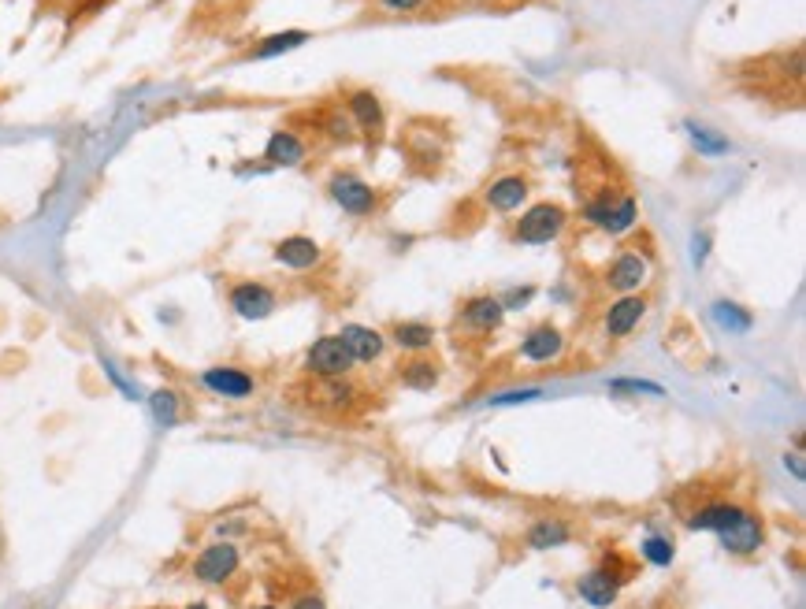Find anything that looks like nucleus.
<instances>
[{
	"mask_svg": "<svg viewBox=\"0 0 806 609\" xmlns=\"http://www.w3.org/2000/svg\"><path fill=\"white\" fill-rule=\"evenodd\" d=\"M353 364H357V361L350 357V350L342 346V338H338V335L316 338V342L309 346V353H305V368H309L312 376H320V379L346 376Z\"/></svg>",
	"mask_w": 806,
	"mask_h": 609,
	"instance_id": "f257e3e1",
	"label": "nucleus"
},
{
	"mask_svg": "<svg viewBox=\"0 0 806 609\" xmlns=\"http://www.w3.org/2000/svg\"><path fill=\"white\" fill-rule=\"evenodd\" d=\"M717 539H721V546H725L728 554L747 558V554H758V550H762V543H766V528H762V520L754 517V513L740 509V513L717 532Z\"/></svg>",
	"mask_w": 806,
	"mask_h": 609,
	"instance_id": "f03ea898",
	"label": "nucleus"
},
{
	"mask_svg": "<svg viewBox=\"0 0 806 609\" xmlns=\"http://www.w3.org/2000/svg\"><path fill=\"white\" fill-rule=\"evenodd\" d=\"M565 208L561 205H532L517 223V242H528V246H539V242H550L558 238L561 227H565Z\"/></svg>",
	"mask_w": 806,
	"mask_h": 609,
	"instance_id": "7ed1b4c3",
	"label": "nucleus"
},
{
	"mask_svg": "<svg viewBox=\"0 0 806 609\" xmlns=\"http://www.w3.org/2000/svg\"><path fill=\"white\" fill-rule=\"evenodd\" d=\"M238 546L234 543H212L208 550H201V558L194 561V576L201 584L220 587L227 584L234 572H238Z\"/></svg>",
	"mask_w": 806,
	"mask_h": 609,
	"instance_id": "20e7f679",
	"label": "nucleus"
},
{
	"mask_svg": "<svg viewBox=\"0 0 806 609\" xmlns=\"http://www.w3.org/2000/svg\"><path fill=\"white\" fill-rule=\"evenodd\" d=\"M584 216H587V223L602 227L606 234H624L632 223H636L639 208H636V201H632V197H617V201H610V197H606V201H587Z\"/></svg>",
	"mask_w": 806,
	"mask_h": 609,
	"instance_id": "39448f33",
	"label": "nucleus"
},
{
	"mask_svg": "<svg viewBox=\"0 0 806 609\" xmlns=\"http://www.w3.org/2000/svg\"><path fill=\"white\" fill-rule=\"evenodd\" d=\"M331 197H335L338 205L346 208L350 216H368V212L376 208L372 186L361 182L357 175H335V179H331Z\"/></svg>",
	"mask_w": 806,
	"mask_h": 609,
	"instance_id": "423d86ee",
	"label": "nucleus"
},
{
	"mask_svg": "<svg viewBox=\"0 0 806 609\" xmlns=\"http://www.w3.org/2000/svg\"><path fill=\"white\" fill-rule=\"evenodd\" d=\"M231 309L242 320H264L275 309V294L264 283H238L231 290Z\"/></svg>",
	"mask_w": 806,
	"mask_h": 609,
	"instance_id": "0eeeda50",
	"label": "nucleus"
},
{
	"mask_svg": "<svg viewBox=\"0 0 806 609\" xmlns=\"http://www.w3.org/2000/svg\"><path fill=\"white\" fill-rule=\"evenodd\" d=\"M201 383H205L212 394L231 398V402H242V398H249V394L257 390L253 376H246L242 368H227V364H220V368H208L205 376H201Z\"/></svg>",
	"mask_w": 806,
	"mask_h": 609,
	"instance_id": "6e6552de",
	"label": "nucleus"
},
{
	"mask_svg": "<svg viewBox=\"0 0 806 609\" xmlns=\"http://www.w3.org/2000/svg\"><path fill=\"white\" fill-rule=\"evenodd\" d=\"M643 312H647V301L636 298V294H624L621 301H613L610 312H606V335L610 338H624L632 327L643 320Z\"/></svg>",
	"mask_w": 806,
	"mask_h": 609,
	"instance_id": "1a4fd4ad",
	"label": "nucleus"
},
{
	"mask_svg": "<svg viewBox=\"0 0 806 609\" xmlns=\"http://www.w3.org/2000/svg\"><path fill=\"white\" fill-rule=\"evenodd\" d=\"M338 338H342V346L350 350L353 361H376L379 353H383V335H379L376 327L350 324L338 331Z\"/></svg>",
	"mask_w": 806,
	"mask_h": 609,
	"instance_id": "9d476101",
	"label": "nucleus"
},
{
	"mask_svg": "<svg viewBox=\"0 0 806 609\" xmlns=\"http://www.w3.org/2000/svg\"><path fill=\"white\" fill-rule=\"evenodd\" d=\"M561 346H565V338H561L558 327H535V331H528V338L520 342V357L524 361H554L561 353Z\"/></svg>",
	"mask_w": 806,
	"mask_h": 609,
	"instance_id": "9b49d317",
	"label": "nucleus"
},
{
	"mask_svg": "<svg viewBox=\"0 0 806 609\" xmlns=\"http://www.w3.org/2000/svg\"><path fill=\"white\" fill-rule=\"evenodd\" d=\"M606 279H610L613 290L632 294V290H639V286L647 283V260L639 257V253H621V257L613 260V268Z\"/></svg>",
	"mask_w": 806,
	"mask_h": 609,
	"instance_id": "f8f14e48",
	"label": "nucleus"
},
{
	"mask_svg": "<svg viewBox=\"0 0 806 609\" xmlns=\"http://www.w3.org/2000/svg\"><path fill=\"white\" fill-rule=\"evenodd\" d=\"M264 156L275 168H294V164L305 160V142L294 130H275L272 138H268V145H264Z\"/></svg>",
	"mask_w": 806,
	"mask_h": 609,
	"instance_id": "ddd939ff",
	"label": "nucleus"
},
{
	"mask_svg": "<svg viewBox=\"0 0 806 609\" xmlns=\"http://www.w3.org/2000/svg\"><path fill=\"white\" fill-rule=\"evenodd\" d=\"M576 591H580V598H584L587 606L610 609L613 602H617V591H621V587L613 584L602 569H595V572H584V576L576 580Z\"/></svg>",
	"mask_w": 806,
	"mask_h": 609,
	"instance_id": "4468645a",
	"label": "nucleus"
},
{
	"mask_svg": "<svg viewBox=\"0 0 806 609\" xmlns=\"http://www.w3.org/2000/svg\"><path fill=\"white\" fill-rule=\"evenodd\" d=\"M275 260L301 272V268H312V264L320 260V246H316L312 238H305V234H290V238H283V242L275 246Z\"/></svg>",
	"mask_w": 806,
	"mask_h": 609,
	"instance_id": "2eb2a0df",
	"label": "nucleus"
},
{
	"mask_svg": "<svg viewBox=\"0 0 806 609\" xmlns=\"http://www.w3.org/2000/svg\"><path fill=\"white\" fill-rule=\"evenodd\" d=\"M528 201V179H520V175H506V179L491 182V190H487V205L494 212H513Z\"/></svg>",
	"mask_w": 806,
	"mask_h": 609,
	"instance_id": "dca6fc26",
	"label": "nucleus"
},
{
	"mask_svg": "<svg viewBox=\"0 0 806 609\" xmlns=\"http://www.w3.org/2000/svg\"><path fill=\"white\" fill-rule=\"evenodd\" d=\"M502 312H506V305L498 298H472L465 305V320L468 327H476V331H494V327L502 324Z\"/></svg>",
	"mask_w": 806,
	"mask_h": 609,
	"instance_id": "f3484780",
	"label": "nucleus"
},
{
	"mask_svg": "<svg viewBox=\"0 0 806 609\" xmlns=\"http://www.w3.org/2000/svg\"><path fill=\"white\" fill-rule=\"evenodd\" d=\"M736 513H740V506H732V502H706V506H702L699 513L688 520V524L695 528V532H714L717 535L728 524V520L736 517Z\"/></svg>",
	"mask_w": 806,
	"mask_h": 609,
	"instance_id": "a211bd4d",
	"label": "nucleus"
},
{
	"mask_svg": "<svg viewBox=\"0 0 806 609\" xmlns=\"http://www.w3.org/2000/svg\"><path fill=\"white\" fill-rule=\"evenodd\" d=\"M572 528L565 524V520L550 517V520H539V524H532V532H528V546L532 550H546V546H565L569 543Z\"/></svg>",
	"mask_w": 806,
	"mask_h": 609,
	"instance_id": "6ab92c4d",
	"label": "nucleus"
},
{
	"mask_svg": "<svg viewBox=\"0 0 806 609\" xmlns=\"http://www.w3.org/2000/svg\"><path fill=\"white\" fill-rule=\"evenodd\" d=\"M350 112L357 119V127L364 130H379L383 127V108H379V97L372 90H357L350 97Z\"/></svg>",
	"mask_w": 806,
	"mask_h": 609,
	"instance_id": "aec40b11",
	"label": "nucleus"
},
{
	"mask_svg": "<svg viewBox=\"0 0 806 609\" xmlns=\"http://www.w3.org/2000/svg\"><path fill=\"white\" fill-rule=\"evenodd\" d=\"M305 41H309L305 30H283V34H272L268 41H260L257 49H253V56H257V60H272V56H283V52L298 49Z\"/></svg>",
	"mask_w": 806,
	"mask_h": 609,
	"instance_id": "412c9836",
	"label": "nucleus"
},
{
	"mask_svg": "<svg viewBox=\"0 0 806 609\" xmlns=\"http://www.w3.org/2000/svg\"><path fill=\"white\" fill-rule=\"evenodd\" d=\"M684 130H688L691 145H695L702 156H721V153H728V138H725V134H714V130L702 127V123H695V119H688V123H684Z\"/></svg>",
	"mask_w": 806,
	"mask_h": 609,
	"instance_id": "4be33fe9",
	"label": "nucleus"
},
{
	"mask_svg": "<svg viewBox=\"0 0 806 609\" xmlns=\"http://www.w3.org/2000/svg\"><path fill=\"white\" fill-rule=\"evenodd\" d=\"M714 320L721 327H728L732 335H747V331H751V324H754L751 312L740 309L736 301H717V305H714Z\"/></svg>",
	"mask_w": 806,
	"mask_h": 609,
	"instance_id": "5701e85b",
	"label": "nucleus"
},
{
	"mask_svg": "<svg viewBox=\"0 0 806 609\" xmlns=\"http://www.w3.org/2000/svg\"><path fill=\"white\" fill-rule=\"evenodd\" d=\"M394 342H398L402 350H428L431 342H435V327H428V324H398V327H394Z\"/></svg>",
	"mask_w": 806,
	"mask_h": 609,
	"instance_id": "b1692460",
	"label": "nucleus"
},
{
	"mask_svg": "<svg viewBox=\"0 0 806 609\" xmlns=\"http://www.w3.org/2000/svg\"><path fill=\"white\" fill-rule=\"evenodd\" d=\"M402 383L413 390H431L435 383H439V368H435L431 361H424V357H420V361H409L402 368Z\"/></svg>",
	"mask_w": 806,
	"mask_h": 609,
	"instance_id": "393cba45",
	"label": "nucleus"
},
{
	"mask_svg": "<svg viewBox=\"0 0 806 609\" xmlns=\"http://www.w3.org/2000/svg\"><path fill=\"white\" fill-rule=\"evenodd\" d=\"M149 409H153V416L164 428L175 424V420H179V398H175V390H156L153 398H149Z\"/></svg>",
	"mask_w": 806,
	"mask_h": 609,
	"instance_id": "a878e982",
	"label": "nucleus"
},
{
	"mask_svg": "<svg viewBox=\"0 0 806 609\" xmlns=\"http://www.w3.org/2000/svg\"><path fill=\"white\" fill-rule=\"evenodd\" d=\"M602 572L610 576L613 584L621 587V584H628V580L636 576V565H632V561L624 558L621 550H610V554H606V565H602Z\"/></svg>",
	"mask_w": 806,
	"mask_h": 609,
	"instance_id": "bb28decb",
	"label": "nucleus"
},
{
	"mask_svg": "<svg viewBox=\"0 0 806 609\" xmlns=\"http://www.w3.org/2000/svg\"><path fill=\"white\" fill-rule=\"evenodd\" d=\"M643 554H647L650 565H669L673 561V543L662 539V535H650L647 543H643Z\"/></svg>",
	"mask_w": 806,
	"mask_h": 609,
	"instance_id": "cd10ccee",
	"label": "nucleus"
},
{
	"mask_svg": "<svg viewBox=\"0 0 806 609\" xmlns=\"http://www.w3.org/2000/svg\"><path fill=\"white\" fill-rule=\"evenodd\" d=\"M539 398V390L528 387V390H509V394H498L494 405H517V402H535Z\"/></svg>",
	"mask_w": 806,
	"mask_h": 609,
	"instance_id": "c85d7f7f",
	"label": "nucleus"
},
{
	"mask_svg": "<svg viewBox=\"0 0 806 609\" xmlns=\"http://www.w3.org/2000/svg\"><path fill=\"white\" fill-rule=\"evenodd\" d=\"M613 390H647V394H662V387H658V383H636V379H617V383H613Z\"/></svg>",
	"mask_w": 806,
	"mask_h": 609,
	"instance_id": "c756f323",
	"label": "nucleus"
},
{
	"mask_svg": "<svg viewBox=\"0 0 806 609\" xmlns=\"http://www.w3.org/2000/svg\"><path fill=\"white\" fill-rule=\"evenodd\" d=\"M383 8H390V12H416L424 0H379Z\"/></svg>",
	"mask_w": 806,
	"mask_h": 609,
	"instance_id": "7c9ffc66",
	"label": "nucleus"
},
{
	"mask_svg": "<svg viewBox=\"0 0 806 609\" xmlns=\"http://www.w3.org/2000/svg\"><path fill=\"white\" fill-rule=\"evenodd\" d=\"M294 609H327V606H324V598H320V595H305V598H298V602H294Z\"/></svg>",
	"mask_w": 806,
	"mask_h": 609,
	"instance_id": "2f4dec72",
	"label": "nucleus"
},
{
	"mask_svg": "<svg viewBox=\"0 0 806 609\" xmlns=\"http://www.w3.org/2000/svg\"><path fill=\"white\" fill-rule=\"evenodd\" d=\"M784 465H788V468H792V472H795V480H803V461H799V457H795V454H784Z\"/></svg>",
	"mask_w": 806,
	"mask_h": 609,
	"instance_id": "473e14b6",
	"label": "nucleus"
},
{
	"mask_svg": "<svg viewBox=\"0 0 806 609\" xmlns=\"http://www.w3.org/2000/svg\"><path fill=\"white\" fill-rule=\"evenodd\" d=\"M702 257H706V234L695 238V260H702Z\"/></svg>",
	"mask_w": 806,
	"mask_h": 609,
	"instance_id": "72a5a7b5",
	"label": "nucleus"
},
{
	"mask_svg": "<svg viewBox=\"0 0 806 609\" xmlns=\"http://www.w3.org/2000/svg\"><path fill=\"white\" fill-rule=\"evenodd\" d=\"M186 609H208V606H201V602H194V606H186Z\"/></svg>",
	"mask_w": 806,
	"mask_h": 609,
	"instance_id": "f704fd0d",
	"label": "nucleus"
},
{
	"mask_svg": "<svg viewBox=\"0 0 806 609\" xmlns=\"http://www.w3.org/2000/svg\"><path fill=\"white\" fill-rule=\"evenodd\" d=\"M260 609H275V606H260Z\"/></svg>",
	"mask_w": 806,
	"mask_h": 609,
	"instance_id": "c9c22d12",
	"label": "nucleus"
}]
</instances>
